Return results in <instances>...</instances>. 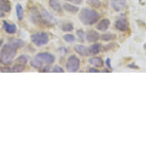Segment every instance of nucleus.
Instances as JSON below:
<instances>
[{"label":"nucleus","instance_id":"obj_1","mask_svg":"<svg viewBox=\"0 0 146 146\" xmlns=\"http://www.w3.org/2000/svg\"><path fill=\"white\" fill-rule=\"evenodd\" d=\"M17 48L9 42L3 46L0 51V62L5 65H9L16 55Z\"/></svg>","mask_w":146,"mask_h":146},{"label":"nucleus","instance_id":"obj_2","mask_svg":"<svg viewBox=\"0 0 146 146\" xmlns=\"http://www.w3.org/2000/svg\"><path fill=\"white\" fill-rule=\"evenodd\" d=\"M80 20L83 24L86 25H92L98 22L100 19V15L95 10L90 9H82L79 15Z\"/></svg>","mask_w":146,"mask_h":146},{"label":"nucleus","instance_id":"obj_3","mask_svg":"<svg viewBox=\"0 0 146 146\" xmlns=\"http://www.w3.org/2000/svg\"><path fill=\"white\" fill-rule=\"evenodd\" d=\"M31 39L32 42L37 47H41V46L45 45L49 41L48 35L44 32L33 34L31 35Z\"/></svg>","mask_w":146,"mask_h":146},{"label":"nucleus","instance_id":"obj_4","mask_svg":"<svg viewBox=\"0 0 146 146\" xmlns=\"http://www.w3.org/2000/svg\"><path fill=\"white\" fill-rule=\"evenodd\" d=\"M80 66V60L77 56L71 55L67 60L66 64V68L67 70L69 72H76L77 71Z\"/></svg>","mask_w":146,"mask_h":146},{"label":"nucleus","instance_id":"obj_5","mask_svg":"<svg viewBox=\"0 0 146 146\" xmlns=\"http://www.w3.org/2000/svg\"><path fill=\"white\" fill-rule=\"evenodd\" d=\"M36 60H38L41 65H43V64H51L53 62H54L55 60V57L48 52H43L39 53L35 57Z\"/></svg>","mask_w":146,"mask_h":146},{"label":"nucleus","instance_id":"obj_6","mask_svg":"<svg viewBox=\"0 0 146 146\" xmlns=\"http://www.w3.org/2000/svg\"><path fill=\"white\" fill-rule=\"evenodd\" d=\"M40 14H41V16L42 18V19L44 20V22H45V24L47 25V26H50V25L56 24L55 19L46 9H41V11L40 12Z\"/></svg>","mask_w":146,"mask_h":146},{"label":"nucleus","instance_id":"obj_7","mask_svg":"<svg viewBox=\"0 0 146 146\" xmlns=\"http://www.w3.org/2000/svg\"><path fill=\"white\" fill-rule=\"evenodd\" d=\"M100 38V35L98 32H96L94 30H90L86 32V39L89 42H96Z\"/></svg>","mask_w":146,"mask_h":146},{"label":"nucleus","instance_id":"obj_8","mask_svg":"<svg viewBox=\"0 0 146 146\" xmlns=\"http://www.w3.org/2000/svg\"><path fill=\"white\" fill-rule=\"evenodd\" d=\"M115 27L120 31H125L129 29V23L125 19H120L115 23Z\"/></svg>","mask_w":146,"mask_h":146},{"label":"nucleus","instance_id":"obj_9","mask_svg":"<svg viewBox=\"0 0 146 146\" xmlns=\"http://www.w3.org/2000/svg\"><path fill=\"white\" fill-rule=\"evenodd\" d=\"M126 5L125 0H113L112 2V7L117 12L122 11Z\"/></svg>","mask_w":146,"mask_h":146},{"label":"nucleus","instance_id":"obj_10","mask_svg":"<svg viewBox=\"0 0 146 146\" xmlns=\"http://www.w3.org/2000/svg\"><path fill=\"white\" fill-rule=\"evenodd\" d=\"M110 25V21L107 19L101 20L100 22H99L98 25H96V29H98L99 31H106Z\"/></svg>","mask_w":146,"mask_h":146},{"label":"nucleus","instance_id":"obj_11","mask_svg":"<svg viewBox=\"0 0 146 146\" xmlns=\"http://www.w3.org/2000/svg\"><path fill=\"white\" fill-rule=\"evenodd\" d=\"M49 5L54 11L58 13H62V6L60 5L59 0H50Z\"/></svg>","mask_w":146,"mask_h":146},{"label":"nucleus","instance_id":"obj_12","mask_svg":"<svg viewBox=\"0 0 146 146\" xmlns=\"http://www.w3.org/2000/svg\"><path fill=\"white\" fill-rule=\"evenodd\" d=\"M75 51L80 54V56H83V57H85V56H88V48H86V46L81 45V44H79V45H76L74 48Z\"/></svg>","mask_w":146,"mask_h":146},{"label":"nucleus","instance_id":"obj_13","mask_svg":"<svg viewBox=\"0 0 146 146\" xmlns=\"http://www.w3.org/2000/svg\"><path fill=\"white\" fill-rule=\"evenodd\" d=\"M3 25H4V29L5 31L7 32L8 34H14L15 33V31L17 30L16 25L14 24H9V22L3 21Z\"/></svg>","mask_w":146,"mask_h":146},{"label":"nucleus","instance_id":"obj_14","mask_svg":"<svg viewBox=\"0 0 146 146\" xmlns=\"http://www.w3.org/2000/svg\"><path fill=\"white\" fill-rule=\"evenodd\" d=\"M89 62L96 67H103L104 61L100 58H91L89 59Z\"/></svg>","mask_w":146,"mask_h":146},{"label":"nucleus","instance_id":"obj_15","mask_svg":"<svg viewBox=\"0 0 146 146\" xmlns=\"http://www.w3.org/2000/svg\"><path fill=\"white\" fill-rule=\"evenodd\" d=\"M0 9L5 12H9L11 10V3L9 0H0Z\"/></svg>","mask_w":146,"mask_h":146},{"label":"nucleus","instance_id":"obj_16","mask_svg":"<svg viewBox=\"0 0 146 146\" xmlns=\"http://www.w3.org/2000/svg\"><path fill=\"white\" fill-rule=\"evenodd\" d=\"M64 9L68 12L72 13V14L77 13L78 11H79V8L77 7V6H75V5H71V4H70V3H64Z\"/></svg>","mask_w":146,"mask_h":146},{"label":"nucleus","instance_id":"obj_17","mask_svg":"<svg viewBox=\"0 0 146 146\" xmlns=\"http://www.w3.org/2000/svg\"><path fill=\"white\" fill-rule=\"evenodd\" d=\"M100 50V45L99 44H95L90 46L88 48V53L89 54H92V55H96L97 54Z\"/></svg>","mask_w":146,"mask_h":146},{"label":"nucleus","instance_id":"obj_18","mask_svg":"<svg viewBox=\"0 0 146 146\" xmlns=\"http://www.w3.org/2000/svg\"><path fill=\"white\" fill-rule=\"evenodd\" d=\"M10 44H12V45H14L16 48H22V46L25 44V42L21 39H17V38H12L10 39L9 41Z\"/></svg>","mask_w":146,"mask_h":146},{"label":"nucleus","instance_id":"obj_19","mask_svg":"<svg viewBox=\"0 0 146 146\" xmlns=\"http://www.w3.org/2000/svg\"><path fill=\"white\" fill-rule=\"evenodd\" d=\"M16 13H17V17H18V19L21 21L23 19V16H24V10L23 8L20 4H17L16 5Z\"/></svg>","mask_w":146,"mask_h":146},{"label":"nucleus","instance_id":"obj_20","mask_svg":"<svg viewBox=\"0 0 146 146\" xmlns=\"http://www.w3.org/2000/svg\"><path fill=\"white\" fill-rule=\"evenodd\" d=\"M25 69V64L16 63L12 68V72H22Z\"/></svg>","mask_w":146,"mask_h":146},{"label":"nucleus","instance_id":"obj_21","mask_svg":"<svg viewBox=\"0 0 146 146\" xmlns=\"http://www.w3.org/2000/svg\"><path fill=\"white\" fill-rule=\"evenodd\" d=\"M101 38L103 41H112V40H114V39L116 38V35L113 33H109V34H104L103 35L101 36Z\"/></svg>","mask_w":146,"mask_h":146},{"label":"nucleus","instance_id":"obj_22","mask_svg":"<svg viewBox=\"0 0 146 146\" xmlns=\"http://www.w3.org/2000/svg\"><path fill=\"white\" fill-rule=\"evenodd\" d=\"M63 38H64V40L66 42H69V43L73 42V41H74L75 40H76L74 35H73L71 34H67V35H64V37H63Z\"/></svg>","mask_w":146,"mask_h":146},{"label":"nucleus","instance_id":"obj_23","mask_svg":"<svg viewBox=\"0 0 146 146\" xmlns=\"http://www.w3.org/2000/svg\"><path fill=\"white\" fill-rule=\"evenodd\" d=\"M74 29V25L71 23L64 24L62 26V30L64 31H71Z\"/></svg>","mask_w":146,"mask_h":146},{"label":"nucleus","instance_id":"obj_24","mask_svg":"<svg viewBox=\"0 0 146 146\" xmlns=\"http://www.w3.org/2000/svg\"><path fill=\"white\" fill-rule=\"evenodd\" d=\"M28 61V58L26 55H21L19 58L16 60V63H20V64H25Z\"/></svg>","mask_w":146,"mask_h":146},{"label":"nucleus","instance_id":"obj_25","mask_svg":"<svg viewBox=\"0 0 146 146\" xmlns=\"http://www.w3.org/2000/svg\"><path fill=\"white\" fill-rule=\"evenodd\" d=\"M52 72H54V73H64V70H63V68L61 67L58 66V65H56V66H54V67L53 68Z\"/></svg>","mask_w":146,"mask_h":146},{"label":"nucleus","instance_id":"obj_26","mask_svg":"<svg viewBox=\"0 0 146 146\" xmlns=\"http://www.w3.org/2000/svg\"><path fill=\"white\" fill-rule=\"evenodd\" d=\"M77 34L78 37H79V38L82 41H84V37H85V33H84V31L83 30H78L77 31Z\"/></svg>","mask_w":146,"mask_h":146},{"label":"nucleus","instance_id":"obj_27","mask_svg":"<svg viewBox=\"0 0 146 146\" xmlns=\"http://www.w3.org/2000/svg\"><path fill=\"white\" fill-rule=\"evenodd\" d=\"M116 45L115 44V43H112V44H108V45H106L105 47V50H110V49H113L115 46Z\"/></svg>","mask_w":146,"mask_h":146},{"label":"nucleus","instance_id":"obj_28","mask_svg":"<svg viewBox=\"0 0 146 146\" xmlns=\"http://www.w3.org/2000/svg\"><path fill=\"white\" fill-rule=\"evenodd\" d=\"M128 67H130V68H132V69H137L139 70V67L137 66V65H135V64H129L128 65Z\"/></svg>","mask_w":146,"mask_h":146},{"label":"nucleus","instance_id":"obj_29","mask_svg":"<svg viewBox=\"0 0 146 146\" xmlns=\"http://www.w3.org/2000/svg\"><path fill=\"white\" fill-rule=\"evenodd\" d=\"M106 65H107V67H109V68H112V66H111V60L110 58H107V59H106Z\"/></svg>","mask_w":146,"mask_h":146},{"label":"nucleus","instance_id":"obj_30","mask_svg":"<svg viewBox=\"0 0 146 146\" xmlns=\"http://www.w3.org/2000/svg\"><path fill=\"white\" fill-rule=\"evenodd\" d=\"M1 71L2 72H12V68L9 67H6V68H1Z\"/></svg>","mask_w":146,"mask_h":146},{"label":"nucleus","instance_id":"obj_31","mask_svg":"<svg viewBox=\"0 0 146 146\" xmlns=\"http://www.w3.org/2000/svg\"><path fill=\"white\" fill-rule=\"evenodd\" d=\"M89 72H90V73H99L100 70L97 69H95V68H90Z\"/></svg>","mask_w":146,"mask_h":146},{"label":"nucleus","instance_id":"obj_32","mask_svg":"<svg viewBox=\"0 0 146 146\" xmlns=\"http://www.w3.org/2000/svg\"><path fill=\"white\" fill-rule=\"evenodd\" d=\"M68 1L73 3H75V4H80L82 2V0H68Z\"/></svg>","mask_w":146,"mask_h":146},{"label":"nucleus","instance_id":"obj_33","mask_svg":"<svg viewBox=\"0 0 146 146\" xmlns=\"http://www.w3.org/2000/svg\"><path fill=\"white\" fill-rule=\"evenodd\" d=\"M50 71V67L49 66H46L44 68H43L42 72H49Z\"/></svg>","mask_w":146,"mask_h":146},{"label":"nucleus","instance_id":"obj_34","mask_svg":"<svg viewBox=\"0 0 146 146\" xmlns=\"http://www.w3.org/2000/svg\"><path fill=\"white\" fill-rule=\"evenodd\" d=\"M4 15H5V14L3 13L2 10L0 9V18H3V17H4Z\"/></svg>","mask_w":146,"mask_h":146},{"label":"nucleus","instance_id":"obj_35","mask_svg":"<svg viewBox=\"0 0 146 146\" xmlns=\"http://www.w3.org/2000/svg\"><path fill=\"white\" fill-rule=\"evenodd\" d=\"M102 71H103V72H109V70H107L104 69V70H102Z\"/></svg>","mask_w":146,"mask_h":146},{"label":"nucleus","instance_id":"obj_36","mask_svg":"<svg viewBox=\"0 0 146 146\" xmlns=\"http://www.w3.org/2000/svg\"><path fill=\"white\" fill-rule=\"evenodd\" d=\"M2 44H3V41H2V40H0V47H1V45H2Z\"/></svg>","mask_w":146,"mask_h":146}]
</instances>
